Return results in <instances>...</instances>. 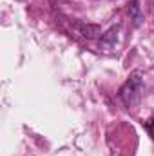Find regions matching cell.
<instances>
[{"label":"cell","instance_id":"6da1fadb","mask_svg":"<svg viewBox=\"0 0 154 156\" xmlns=\"http://www.w3.org/2000/svg\"><path fill=\"white\" fill-rule=\"evenodd\" d=\"M142 93H143V82L140 75H131L120 89V98L127 107H134L140 102Z\"/></svg>","mask_w":154,"mask_h":156},{"label":"cell","instance_id":"7a4b0ae2","mask_svg":"<svg viewBox=\"0 0 154 156\" xmlns=\"http://www.w3.org/2000/svg\"><path fill=\"white\" fill-rule=\"evenodd\" d=\"M73 26L78 29V33L82 35V37H85V38H96L100 33H102V29L98 27V26H93V24H83V22H73Z\"/></svg>","mask_w":154,"mask_h":156},{"label":"cell","instance_id":"277c9868","mask_svg":"<svg viewBox=\"0 0 154 156\" xmlns=\"http://www.w3.org/2000/svg\"><path fill=\"white\" fill-rule=\"evenodd\" d=\"M143 127L149 131V134H151V138L154 140V120H147V122H143Z\"/></svg>","mask_w":154,"mask_h":156},{"label":"cell","instance_id":"3957f363","mask_svg":"<svg viewBox=\"0 0 154 156\" xmlns=\"http://www.w3.org/2000/svg\"><path fill=\"white\" fill-rule=\"evenodd\" d=\"M118 26L116 27H113V29H109L105 35H102V47H105V49H111L113 45H114V42H116V35H118Z\"/></svg>","mask_w":154,"mask_h":156}]
</instances>
